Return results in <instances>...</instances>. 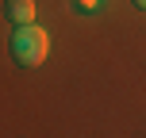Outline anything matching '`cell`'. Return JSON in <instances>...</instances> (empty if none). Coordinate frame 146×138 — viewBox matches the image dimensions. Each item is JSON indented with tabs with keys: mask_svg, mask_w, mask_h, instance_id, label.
<instances>
[{
	"mask_svg": "<svg viewBox=\"0 0 146 138\" xmlns=\"http://www.w3.org/2000/svg\"><path fill=\"white\" fill-rule=\"evenodd\" d=\"M4 15L12 23H35V0H8Z\"/></svg>",
	"mask_w": 146,
	"mask_h": 138,
	"instance_id": "7a4b0ae2",
	"label": "cell"
},
{
	"mask_svg": "<svg viewBox=\"0 0 146 138\" xmlns=\"http://www.w3.org/2000/svg\"><path fill=\"white\" fill-rule=\"evenodd\" d=\"M135 8H142V12H146V0H135Z\"/></svg>",
	"mask_w": 146,
	"mask_h": 138,
	"instance_id": "277c9868",
	"label": "cell"
},
{
	"mask_svg": "<svg viewBox=\"0 0 146 138\" xmlns=\"http://www.w3.org/2000/svg\"><path fill=\"white\" fill-rule=\"evenodd\" d=\"M77 8L85 15H92V12H100V0H77Z\"/></svg>",
	"mask_w": 146,
	"mask_h": 138,
	"instance_id": "3957f363",
	"label": "cell"
},
{
	"mask_svg": "<svg viewBox=\"0 0 146 138\" xmlns=\"http://www.w3.org/2000/svg\"><path fill=\"white\" fill-rule=\"evenodd\" d=\"M46 54H50V35L35 23H19V31L12 35V58L23 69H35L46 61Z\"/></svg>",
	"mask_w": 146,
	"mask_h": 138,
	"instance_id": "6da1fadb",
	"label": "cell"
}]
</instances>
